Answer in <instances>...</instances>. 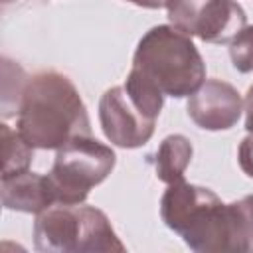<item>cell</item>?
I'll return each instance as SVG.
<instances>
[{"label":"cell","mask_w":253,"mask_h":253,"mask_svg":"<svg viewBox=\"0 0 253 253\" xmlns=\"http://www.w3.org/2000/svg\"><path fill=\"white\" fill-rule=\"evenodd\" d=\"M16 130L32 148L57 150L75 136L91 134V121L67 75L40 71L24 87Z\"/></svg>","instance_id":"cell-1"},{"label":"cell","mask_w":253,"mask_h":253,"mask_svg":"<svg viewBox=\"0 0 253 253\" xmlns=\"http://www.w3.org/2000/svg\"><path fill=\"white\" fill-rule=\"evenodd\" d=\"M132 67L148 77L164 97H190L206 81V63L192 36L162 24L150 28L138 42Z\"/></svg>","instance_id":"cell-2"},{"label":"cell","mask_w":253,"mask_h":253,"mask_svg":"<svg viewBox=\"0 0 253 253\" xmlns=\"http://www.w3.org/2000/svg\"><path fill=\"white\" fill-rule=\"evenodd\" d=\"M117 156L111 146L87 136H75L57 148L53 166L47 174L55 204L79 206L91 188L101 184L115 168Z\"/></svg>","instance_id":"cell-3"},{"label":"cell","mask_w":253,"mask_h":253,"mask_svg":"<svg viewBox=\"0 0 253 253\" xmlns=\"http://www.w3.org/2000/svg\"><path fill=\"white\" fill-rule=\"evenodd\" d=\"M166 10L174 28L208 43H229L247 26L235 0H170Z\"/></svg>","instance_id":"cell-4"},{"label":"cell","mask_w":253,"mask_h":253,"mask_svg":"<svg viewBox=\"0 0 253 253\" xmlns=\"http://www.w3.org/2000/svg\"><path fill=\"white\" fill-rule=\"evenodd\" d=\"M99 121L109 142L121 148H138L154 134V119L142 115L125 87H111L99 101Z\"/></svg>","instance_id":"cell-5"},{"label":"cell","mask_w":253,"mask_h":253,"mask_svg":"<svg viewBox=\"0 0 253 253\" xmlns=\"http://www.w3.org/2000/svg\"><path fill=\"white\" fill-rule=\"evenodd\" d=\"M186 111L196 126L204 130H227L237 125L243 113V99L231 83L206 79L202 87L190 95Z\"/></svg>","instance_id":"cell-6"},{"label":"cell","mask_w":253,"mask_h":253,"mask_svg":"<svg viewBox=\"0 0 253 253\" xmlns=\"http://www.w3.org/2000/svg\"><path fill=\"white\" fill-rule=\"evenodd\" d=\"M81 213L79 206L53 204L36 213L34 247L43 253H79Z\"/></svg>","instance_id":"cell-7"},{"label":"cell","mask_w":253,"mask_h":253,"mask_svg":"<svg viewBox=\"0 0 253 253\" xmlns=\"http://www.w3.org/2000/svg\"><path fill=\"white\" fill-rule=\"evenodd\" d=\"M0 194H2V206L12 211L40 213L55 204V196L47 180V174L43 176L30 170L2 178Z\"/></svg>","instance_id":"cell-8"},{"label":"cell","mask_w":253,"mask_h":253,"mask_svg":"<svg viewBox=\"0 0 253 253\" xmlns=\"http://www.w3.org/2000/svg\"><path fill=\"white\" fill-rule=\"evenodd\" d=\"M215 192L204 186H196V184H188V182H174L168 184L166 192L162 194L160 200V215L162 221L166 223L168 229H172L174 233H182L186 223L190 221V217L196 213V210L208 200L211 198Z\"/></svg>","instance_id":"cell-9"},{"label":"cell","mask_w":253,"mask_h":253,"mask_svg":"<svg viewBox=\"0 0 253 253\" xmlns=\"http://www.w3.org/2000/svg\"><path fill=\"white\" fill-rule=\"evenodd\" d=\"M81 243L79 253H111L125 251L123 241L117 237L109 217L95 206H81Z\"/></svg>","instance_id":"cell-10"},{"label":"cell","mask_w":253,"mask_h":253,"mask_svg":"<svg viewBox=\"0 0 253 253\" xmlns=\"http://www.w3.org/2000/svg\"><path fill=\"white\" fill-rule=\"evenodd\" d=\"M192 154L194 148L190 138H186L184 134H168L154 154L156 178L164 184L182 182L186 168L190 166Z\"/></svg>","instance_id":"cell-11"},{"label":"cell","mask_w":253,"mask_h":253,"mask_svg":"<svg viewBox=\"0 0 253 253\" xmlns=\"http://www.w3.org/2000/svg\"><path fill=\"white\" fill-rule=\"evenodd\" d=\"M0 140H2V178L30 170V164L34 160V148L22 138V134L10 128L6 123H2Z\"/></svg>","instance_id":"cell-12"},{"label":"cell","mask_w":253,"mask_h":253,"mask_svg":"<svg viewBox=\"0 0 253 253\" xmlns=\"http://www.w3.org/2000/svg\"><path fill=\"white\" fill-rule=\"evenodd\" d=\"M123 87L142 115H146L148 119H154V121L158 119L162 105H164V93L148 77H144L138 69L130 67Z\"/></svg>","instance_id":"cell-13"},{"label":"cell","mask_w":253,"mask_h":253,"mask_svg":"<svg viewBox=\"0 0 253 253\" xmlns=\"http://www.w3.org/2000/svg\"><path fill=\"white\" fill-rule=\"evenodd\" d=\"M233 221V251H253V196L229 204Z\"/></svg>","instance_id":"cell-14"},{"label":"cell","mask_w":253,"mask_h":253,"mask_svg":"<svg viewBox=\"0 0 253 253\" xmlns=\"http://www.w3.org/2000/svg\"><path fill=\"white\" fill-rule=\"evenodd\" d=\"M229 57L239 73L253 71V26H245L229 42Z\"/></svg>","instance_id":"cell-15"},{"label":"cell","mask_w":253,"mask_h":253,"mask_svg":"<svg viewBox=\"0 0 253 253\" xmlns=\"http://www.w3.org/2000/svg\"><path fill=\"white\" fill-rule=\"evenodd\" d=\"M237 160H239V166L241 170L253 178V134H247L241 144H239V150H237Z\"/></svg>","instance_id":"cell-16"},{"label":"cell","mask_w":253,"mask_h":253,"mask_svg":"<svg viewBox=\"0 0 253 253\" xmlns=\"http://www.w3.org/2000/svg\"><path fill=\"white\" fill-rule=\"evenodd\" d=\"M243 111H245V130L253 134V85L249 87L245 101H243Z\"/></svg>","instance_id":"cell-17"},{"label":"cell","mask_w":253,"mask_h":253,"mask_svg":"<svg viewBox=\"0 0 253 253\" xmlns=\"http://www.w3.org/2000/svg\"><path fill=\"white\" fill-rule=\"evenodd\" d=\"M126 2H132L140 8H150V10H158V8H166L170 0H126Z\"/></svg>","instance_id":"cell-18"},{"label":"cell","mask_w":253,"mask_h":253,"mask_svg":"<svg viewBox=\"0 0 253 253\" xmlns=\"http://www.w3.org/2000/svg\"><path fill=\"white\" fill-rule=\"evenodd\" d=\"M4 2H6V4H8V2H14V0H4Z\"/></svg>","instance_id":"cell-19"}]
</instances>
